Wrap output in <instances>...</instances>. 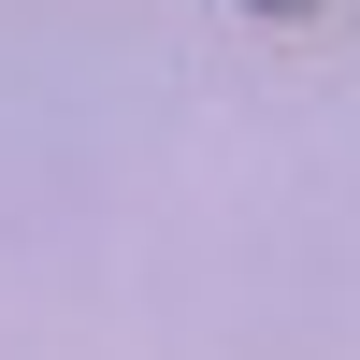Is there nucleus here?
Segmentation results:
<instances>
[]
</instances>
